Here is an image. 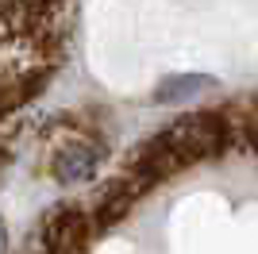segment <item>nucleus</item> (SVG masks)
Listing matches in <instances>:
<instances>
[{
	"label": "nucleus",
	"mask_w": 258,
	"mask_h": 254,
	"mask_svg": "<svg viewBox=\"0 0 258 254\" xmlns=\"http://www.w3.org/2000/svg\"><path fill=\"white\" fill-rule=\"evenodd\" d=\"M0 250H4V227H0Z\"/></svg>",
	"instance_id": "423d86ee"
},
{
	"label": "nucleus",
	"mask_w": 258,
	"mask_h": 254,
	"mask_svg": "<svg viewBox=\"0 0 258 254\" xmlns=\"http://www.w3.org/2000/svg\"><path fill=\"white\" fill-rule=\"evenodd\" d=\"M139 193H135V185H131L127 177L116 181V185H108L104 193H100L97 208H93V220H97V227H108V223H119L123 220V212L131 208V201H135Z\"/></svg>",
	"instance_id": "7ed1b4c3"
},
{
	"label": "nucleus",
	"mask_w": 258,
	"mask_h": 254,
	"mask_svg": "<svg viewBox=\"0 0 258 254\" xmlns=\"http://www.w3.org/2000/svg\"><path fill=\"white\" fill-rule=\"evenodd\" d=\"M97 166H100V150L93 147V143H85V139H74V143L58 147L54 158H50V173H54V181H62V185H81V181H89L97 173Z\"/></svg>",
	"instance_id": "f03ea898"
},
{
	"label": "nucleus",
	"mask_w": 258,
	"mask_h": 254,
	"mask_svg": "<svg viewBox=\"0 0 258 254\" xmlns=\"http://www.w3.org/2000/svg\"><path fill=\"white\" fill-rule=\"evenodd\" d=\"M4 166H8V154H4V150H0V173H4Z\"/></svg>",
	"instance_id": "39448f33"
},
{
	"label": "nucleus",
	"mask_w": 258,
	"mask_h": 254,
	"mask_svg": "<svg viewBox=\"0 0 258 254\" xmlns=\"http://www.w3.org/2000/svg\"><path fill=\"white\" fill-rule=\"evenodd\" d=\"M231 143V123L216 112H197V116L177 119L173 127L158 131L151 143H143L131 158L127 181L135 185V193H147L151 185L181 173V169L197 166L205 158L224 154Z\"/></svg>",
	"instance_id": "f257e3e1"
},
{
	"label": "nucleus",
	"mask_w": 258,
	"mask_h": 254,
	"mask_svg": "<svg viewBox=\"0 0 258 254\" xmlns=\"http://www.w3.org/2000/svg\"><path fill=\"white\" fill-rule=\"evenodd\" d=\"M205 89H216L212 77H201V74H177V77H166L158 85L154 100L158 104H173V100H189V96H201Z\"/></svg>",
	"instance_id": "20e7f679"
}]
</instances>
